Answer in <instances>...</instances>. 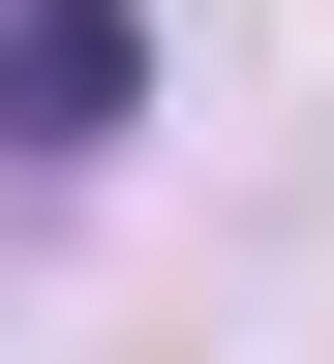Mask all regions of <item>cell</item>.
Masks as SVG:
<instances>
[{
  "label": "cell",
  "instance_id": "obj_1",
  "mask_svg": "<svg viewBox=\"0 0 334 364\" xmlns=\"http://www.w3.org/2000/svg\"><path fill=\"white\" fill-rule=\"evenodd\" d=\"M0 152H122V0H31L0 31Z\"/></svg>",
  "mask_w": 334,
  "mask_h": 364
}]
</instances>
